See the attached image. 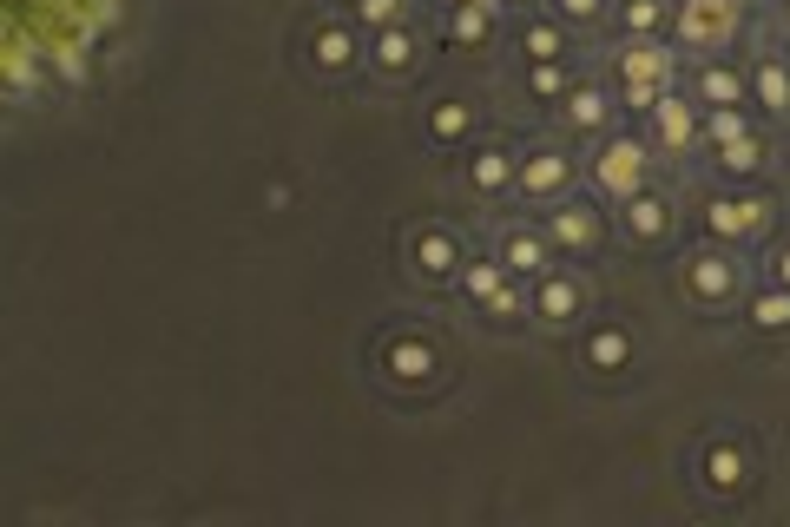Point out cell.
I'll return each instance as SVG.
<instances>
[{
  "label": "cell",
  "mask_w": 790,
  "mask_h": 527,
  "mask_svg": "<svg viewBox=\"0 0 790 527\" xmlns=\"http://www.w3.org/2000/svg\"><path fill=\"white\" fill-rule=\"evenodd\" d=\"M705 99L711 106H731V99H738V73H731V66H711L705 73Z\"/></svg>",
  "instance_id": "obj_21"
},
{
  "label": "cell",
  "mask_w": 790,
  "mask_h": 527,
  "mask_svg": "<svg viewBox=\"0 0 790 527\" xmlns=\"http://www.w3.org/2000/svg\"><path fill=\"white\" fill-rule=\"evenodd\" d=\"M567 119L580 132H593V126H606V93H593V86H580L573 93V106H567Z\"/></svg>",
  "instance_id": "obj_11"
},
{
  "label": "cell",
  "mask_w": 790,
  "mask_h": 527,
  "mask_svg": "<svg viewBox=\"0 0 790 527\" xmlns=\"http://www.w3.org/2000/svg\"><path fill=\"white\" fill-rule=\"evenodd\" d=\"M527 53H534V60H553V53H560V33H553V27H534V33H527Z\"/></svg>",
  "instance_id": "obj_29"
},
{
  "label": "cell",
  "mask_w": 790,
  "mask_h": 527,
  "mask_svg": "<svg viewBox=\"0 0 790 527\" xmlns=\"http://www.w3.org/2000/svg\"><path fill=\"white\" fill-rule=\"evenodd\" d=\"M626 224L639 231V238H659V231H665V205L652 192H632L626 198Z\"/></svg>",
  "instance_id": "obj_7"
},
{
  "label": "cell",
  "mask_w": 790,
  "mask_h": 527,
  "mask_svg": "<svg viewBox=\"0 0 790 527\" xmlns=\"http://www.w3.org/2000/svg\"><path fill=\"white\" fill-rule=\"evenodd\" d=\"M711 211V231H718V238H744V231H758L764 224V205H751V198H718V205H705Z\"/></svg>",
  "instance_id": "obj_3"
},
{
  "label": "cell",
  "mask_w": 790,
  "mask_h": 527,
  "mask_svg": "<svg viewBox=\"0 0 790 527\" xmlns=\"http://www.w3.org/2000/svg\"><path fill=\"white\" fill-rule=\"evenodd\" d=\"M507 178H514L507 152H481V159H474V185H481V192H501Z\"/></svg>",
  "instance_id": "obj_12"
},
{
  "label": "cell",
  "mask_w": 790,
  "mask_h": 527,
  "mask_svg": "<svg viewBox=\"0 0 790 527\" xmlns=\"http://www.w3.org/2000/svg\"><path fill=\"white\" fill-rule=\"evenodd\" d=\"M540 310H547V317H573V284L567 277H553V284L540 290Z\"/></svg>",
  "instance_id": "obj_24"
},
{
  "label": "cell",
  "mask_w": 790,
  "mask_h": 527,
  "mask_svg": "<svg viewBox=\"0 0 790 527\" xmlns=\"http://www.w3.org/2000/svg\"><path fill=\"white\" fill-rule=\"evenodd\" d=\"M349 53H356V47H349L343 27H323V33H316V60H323V66H349Z\"/></svg>",
  "instance_id": "obj_16"
},
{
  "label": "cell",
  "mask_w": 790,
  "mask_h": 527,
  "mask_svg": "<svg viewBox=\"0 0 790 527\" xmlns=\"http://www.w3.org/2000/svg\"><path fill=\"white\" fill-rule=\"evenodd\" d=\"M626 356H632V343L619 330H600V336H593V363H600V369H619Z\"/></svg>",
  "instance_id": "obj_17"
},
{
  "label": "cell",
  "mask_w": 790,
  "mask_h": 527,
  "mask_svg": "<svg viewBox=\"0 0 790 527\" xmlns=\"http://www.w3.org/2000/svg\"><path fill=\"white\" fill-rule=\"evenodd\" d=\"M435 132H442V139H455V132H468V106H455V99H442V106H435Z\"/></svg>",
  "instance_id": "obj_26"
},
{
  "label": "cell",
  "mask_w": 790,
  "mask_h": 527,
  "mask_svg": "<svg viewBox=\"0 0 790 527\" xmlns=\"http://www.w3.org/2000/svg\"><path fill=\"white\" fill-rule=\"evenodd\" d=\"M758 99H764V106H790V73H784V66H758Z\"/></svg>",
  "instance_id": "obj_14"
},
{
  "label": "cell",
  "mask_w": 790,
  "mask_h": 527,
  "mask_svg": "<svg viewBox=\"0 0 790 527\" xmlns=\"http://www.w3.org/2000/svg\"><path fill=\"white\" fill-rule=\"evenodd\" d=\"M619 73H626V80H652V86H665V80H672V60H665L659 47H632L626 60H619Z\"/></svg>",
  "instance_id": "obj_6"
},
{
  "label": "cell",
  "mask_w": 790,
  "mask_h": 527,
  "mask_svg": "<svg viewBox=\"0 0 790 527\" xmlns=\"http://www.w3.org/2000/svg\"><path fill=\"white\" fill-rule=\"evenodd\" d=\"M540 257H547V244H540V238H527V231H521V238H507V264H514V271H540Z\"/></svg>",
  "instance_id": "obj_20"
},
{
  "label": "cell",
  "mask_w": 790,
  "mask_h": 527,
  "mask_svg": "<svg viewBox=\"0 0 790 527\" xmlns=\"http://www.w3.org/2000/svg\"><path fill=\"white\" fill-rule=\"evenodd\" d=\"M389 369H395V376H402V383H422L428 369H435V356H428V343H415V336H402V343H395V350H389Z\"/></svg>",
  "instance_id": "obj_5"
},
{
  "label": "cell",
  "mask_w": 790,
  "mask_h": 527,
  "mask_svg": "<svg viewBox=\"0 0 790 527\" xmlns=\"http://www.w3.org/2000/svg\"><path fill=\"white\" fill-rule=\"evenodd\" d=\"M679 27H685V40L711 47V40H725V33L738 27V0H685Z\"/></svg>",
  "instance_id": "obj_2"
},
{
  "label": "cell",
  "mask_w": 790,
  "mask_h": 527,
  "mask_svg": "<svg viewBox=\"0 0 790 527\" xmlns=\"http://www.w3.org/2000/svg\"><path fill=\"white\" fill-rule=\"evenodd\" d=\"M751 323H764V330H784V323H790V290H771V297H758V304H751Z\"/></svg>",
  "instance_id": "obj_13"
},
{
  "label": "cell",
  "mask_w": 790,
  "mask_h": 527,
  "mask_svg": "<svg viewBox=\"0 0 790 527\" xmlns=\"http://www.w3.org/2000/svg\"><path fill=\"white\" fill-rule=\"evenodd\" d=\"M718 165H725V172H751V165H758V139H751V132H744V139L718 145Z\"/></svg>",
  "instance_id": "obj_18"
},
{
  "label": "cell",
  "mask_w": 790,
  "mask_h": 527,
  "mask_svg": "<svg viewBox=\"0 0 790 527\" xmlns=\"http://www.w3.org/2000/svg\"><path fill=\"white\" fill-rule=\"evenodd\" d=\"M415 257H422V271H448V264H455V244H448L442 231H428V238L415 244Z\"/></svg>",
  "instance_id": "obj_19"
},
{
  "label": "cell",
  "mask_w": 790,
  "mask_h": 527,
  "mask_svg": "<svg viewBox=\"0 0 790 527\" xmlns=\"http://www.w3.org/2000/svg\"><path fill=\"white\" fill-rule=\"evenodd\" d=\"M461 7H494V0H461Z\"/></svg>",
  "instance_id": "obj_33"
},
{
  "label": "cell",
  "mask_w": 790,
  "mask_h": 527,
  "mask_svg": "<svg viewBox=\"0 0 790 527\" xmlns=\"http://www.w3.org/2000/svg\"><path fill=\"white\" fill-rule=\"evenodd\" d=\"M409 33H402V27H389V33H382V40H376V60L382 66H409Z\"/></svg>",
  "instance_id": "obj_23"
},
{
  "label": "cell",
  "mask_w": 790,
  "mask_h": 527,
  "mask_svg": "<svg viewBox=\"0 0 790 527\" xmlns=\"http://www.w3.org/2000/svg\"><path fill=\"white\" fill-rule=\"evenodd\" d=\"M501 264H468V297H481V304H494L501 297Z\"/></svg>",
  "instance_id": "obj_15"
},
{
  "label": "cell",
  "mask_w": 790,
  "mask_h": 527,
  "mask_svg": "<svg viewBox=\"0 0 790 527\" xmlns=\"http://www.w3.org/2000/svg\"><path fill=\"white\" fill-rule=\"evenodd\" d=\"M705 475H711V488H738V481H744V455L718 442V448H711V462H705Z\"/></svg>",
  "instance_id": "obj_10"
},
{
  "label": "cell",
  "mask_w": 790,
  "mask_h": 527,
  "mask_svg": "<svg viewBox=\"0 0 790 527\" xmlns=\"http://www.w3.org/2000/svg\"><path fill=\"white\" fill-rule=\"evenodd\" d=\"M560 86H567V80H560V66L540 60V66H534V93H560Z\"/></svg>",
  "instance_id": "obj_31"
},
{
  "label": "cell",
  "mask_w": 790,
  "mask_h": 527,
  "mask_svg": "<svg viewBox=\"0 0 790 527\" xmlns=\"http://www.w3.org/2000/svg\"><path fill=\"white\" fill-rule=\"evenodd\" d=\"M553 238L560 244H586L593 238V218H586V211H560V218H553Z\"/></svg>",
  "instance_id": "obj_22"
},
{
  "label": "cell",
  "mask_w": 790,
  "mask_h": 527,
  "mask_svg": "<svg viewBox=\"0 0 790 527\" xmlns=\"http://www.w3.org/2000/svg\"><path fill=\"white\" fill-rule=\"evenodd\" d=\"M560 178H567V159H553V152H540V159L521 165V185H527V192H553Z\"/></svg>",
  "instance_id": "obj_9"
},
{
  "label": "cell",
  "mask_w": 790,
  "mask_h": 527,
  "mask_svg": "<svg viewBox=\"0 0 790 527\" xmlns=\"http://www.w3.org/2000/svg\"><path fill=\"white\" fill-rule=\"evenodd\" d=\"M692 290H698V297H725V290H731V264H725V257H698V264H692Z\"/></svg>",
  "instance_id": "obj_8"
},
{
  "label": "cell",
  "mask_w": 790,
  "mask_h": 527,
  "mask_svg": "<svg viewBox=\"0 0 790 527\" xmlns=\"http://www.w3.org/2000/svg\"><path fill=\"white\" fill-rule=\"evenodd\" d=\"M711 139H718V145L744 139V119H738V112H731V106H718V112H711Z\"/></svg>",
  "instance_id": "obj_27"
},
{
  "label": "cell",
  "mask_w": 790,
  "mask_h": 527,
  "mask_svg": "<svg viewBox=\"0 0 790 527\" xmlns=\"http://www.w3.org/2000/svg\"><path fill=\"white\" fill-rule=\"evenodd\" d=\"M560 7H567V14H580V20H593V14H600V0H560Z\"/></svg>",
  "instance_id": "obj_32"
},
{
  "label": "cell",
  "mask_w": 790,
  "mask_h": 527,
  "mask_svg": "<svg viewBox=\"0 0 790 527\" xmlns=\"http://www.w3.org/2000/svg\"><path fill=\"white\" fill-rule=\"evenodd\" d=\"M652 119H659V139L665 145H692V106H685V99H672V93H665L659 99V106H652Z\"/></svg>",
  "instance_id": "obj_4"
},
{
  "label": "cell",
  "mask_w": 790,
  "mask_h": 527,
  "mask_svg": "<svg viewBox=\"0 0 790 527\" xmlns=\"http://www.w3.org/2000/svg\"><path fill=\"white\" fill-rule=\"evenodd\" d=\"M488 33V7H455V40H481Z\"/></svg>",
  "instance_id": "obj_25"
},
{
  "label": "cell",
  "mask_w": 790,
  "mask_h": 527,
  "mask_svg": "<svg viewBox=\"0 0 790 527\" xmlns=\"http://www.w3.org/2000/svg\"><path fill=\"white\" fill-rule=\"evenodd\" d=\"M356 14H363L369 27H389V20H395V0H356Z\"/></svg>",
  "instance_id": "obj_30"
},
{
  "label": "cell",
  "mask_w": 790,
  "mask_h": 527,
  "mask_svg": "<svg viewBox=\"0 0 790 527\" xmlns=\"http://www.w3.org/2000/svg\"><path fill=\"white\" fill-rule=\"evenodd\" d=\"M626 27L632 33H652V27H659V0H632V7H626Z\"/></svg>",
  "instance_id": "obj_28"
},
{
  "label": "cell",
  "mask_w": 790,
  "mask_h": 527,
  "mask_svg": "<svg viewBox=\"0 0 790 527\" xmlns=\"http://www.w3.org/2000/svg\"><path fill=\"white\" fill-rule=\"evenodd\" d=\"M593 172H600V185H606V192L632 198V192H639V178H646V152H639L632 139H613V145L600 152V165H593Z\"/></svg>",
  "instance_id": "obj_1"
}]
</instances>
